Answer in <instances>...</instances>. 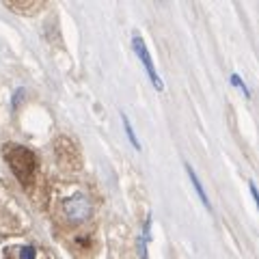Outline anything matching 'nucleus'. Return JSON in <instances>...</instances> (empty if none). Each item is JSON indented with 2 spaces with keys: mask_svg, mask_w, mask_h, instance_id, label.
Returning <instances> with one entry per match:
<instances>
[{
  "mask_svg": "<svg viewBox=\"0 0 259 259\" xmlns=\"http://www.w3.org/2000/svg\"><path fill=\"white\" fill-rule=\"evenodd\" d=\"M231 84H236V87H240V89H242V91H244V93L248 95V89H246V87H244V82H242V80H240V76H236V74H233V76H231Z\"/></svg>",
  "mask_w": 259,
  "mask_h": 259,
  "instance_id": "0eeeda50",
  "label": "nucleus"
},
{
  "mask_svg": "<svg viewBox=\"0 0 259 259\" xmlns=\"http://www.w3.org/2000/svg\"><path fill=\"white\" fill-rule=\"evenodd\" d=\"M248 186H250V192H253V199L259 201V194H257V186H255V182H250Z\"/></svg>",
  "mask_w": 259,
  "mask_h": 259,
  "instance_id": "6e6552de",
  "label": "nucleus"
},
{
  "mask_svg": "<svg viewBox=\"0 0 259 259\" xmlns=\"http://www.w3.org/2000/svg\"><path fill=\"white\" fill-rule=\"evenodd\" d=\"M65 214L71 223H84L89 216H91V203H89V199L84 197L82 192L74 194L71 199L65 201Z\"/></svg>",
  "mask_w": 259,
  "mask_h": 259,
  "instance_id": "f03ea898",
  "label": "nucleus"
},
{
  "mask_svg": "<svg viewBox=\"0 0 259 259\" xmlns=\"http://www.w3.org/2000/svg\"><path fill=\"white\" fill-rule=\"evenodd\" d=\"M20 259H35V248L32 246H22L20 248Z\"/></svg>",
  "mask_w": 259,
  "mask_h": 259,
  "instance_id": "39448f33",
  "label": "nucleus"
},
{
  "mask_svg": "<svg viewBox=\"0 0 259 259\" xmlns=\"http://www.w3.org/2000/svg\"><path fill=\"white\" fill-rule=\"evenodd\" d=\"M139 257L141 259H147V240H145L143 236L139 238Z\"/></svg>",
  "mask_w": 259,
  "mask_h": 259,
  "instance_id": "423d86ee",
  "label": "nucleus"
},
{
  "mask_svg": "<svg viewBox=\"0 0 259 259\" xmlns=\"http://www.w3.org/2000/svg\"><path fill=\"white\" fill-rule=\"evenodd\" d=\"M132 48H134L136 56H139V59H141L143 67H145V71H147V76H149V80H151V84L156 87V91H164V82H162V78L158 76L156 67H153L151 54H149L147 46H145V41H143L141 32H132Z\"/></svg>",
  "mask_w": 259,
  "mask_h": 259,
  "instance_id": "f257e3e1",
  "label": "nucleus"
},
{
  "mask_svg": "<svg viewBox=\"0 0 259 259\" xmlns=\"http://www.w3.org/2000/svg\"><path fill=\"white\" fill-rule=\"evenodd\" d=\"M121 121H123V130H125V134H127V141L132 143L134 149L141 151V143H139V139H136V134H134V130H132V123H130V119H127L125 112H121Z\"/></svg>",
  "mask_w": 259,
  "mask_h": 259,
  "instance_id": "20e7f679",
  "label": "nucleus"
},
{
  "mask_svg": "<svg viewBox=\"0 0 259 259\" xmlns=\"http://www.w3.org/2000/svg\"><path fill=\"white\" fill-rule=\"evenodd\" d=\"M186 171H188V177H190V182H192V186H194V190H197V194H199V199L203 201V205H205L207 209H212V203H209L207 194H205V190H203V184L199 182V177H197V173H194V168H192L190 164H186Z\"/></svg>",
  "mask_w": 259,
  "mask_h": 259,
  "instance_id": "7ed1b4c3",
  "label": "nucleus"
}]
</instances>
